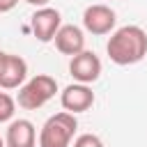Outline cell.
I'll return each mask as SVG.
<instances>
[{"mask_svg":"<svg viewBox=\"0 0 147 147\" xmlns=\"http://www.w3.org/2000/svg\"><path fill=\"white\" fill-rule=\"evenodd\" d=\"M78 122L71 113L62 110L51 115L39 131V147H69L76 136Z\"/></svg>","mask_w":147,"mask_h":147,"instance_id":"7a4b0ae2","label":"cell"},{"mask_svg":"<svg viewBox=\"0 0 147 147\" xmlns=\"http://www.w3.org/2000/svg\"><path fill=\"white\" fill-rule=\"evenodd\" d=\"M117 14L108 5H90L83 11V28L92 34H108L115 30Z\"/></svg>","mask_w":147,"mask_h":147,"instance_id":"277c9868","label":"cell"},{"mask_svg":"<svg viewBox=\"0 0 147 147\" xmlns=\"http://www.w3.org/2000/svg\"><path fill=\"white\" fill-rule=\"evenodd\" d=\"M69 74L74 76L76 83L90 85L101 76V60L92 53V51H80L78 55L71 57L69 62Z\"/></svg>","mask_w":147,"mask_h":147,"instance_id":"5b68a950","label":"cell"},{"mask_svg":"<svg viewBox=\"0 0 147 147\" xmlns=\"http://www.w3.org/2000/svg\"><path fill=\"white\" fill-rule=\"evenodd\" d=\"M28 76V64L21 55H11L5 53L2 67H0V87L2 90H16L25 83Z\"/></svg>","mask_w":147,"mask_h":147,"instance_id":"ba28073f","label":"cell"},{"mask_svg":"<svg viewBox=\"0 0 147 147\" xmlns=\"http://www.w3.org/2000/svg\"><path fill=\"white\" fill-rule=\"evenodd\" d=\"M0 147H7V145H5V140H2V138H0Z\"/></svg>","mask_w":147,"mask_h":147,"instance_id":"2e32d148","label":"cell"},{"mask_svg":"<svg viewBox=\"0 0 147 147\" xmlns=\"http://www.w3.org/2000/svg\"><path fill=\"white\" fill-rule=\"evenodd\" d=\"M106 53H108L110 62H115L119 67L136 64L147 55V32L140 25L117 28L106 44Z\"/></svg>","mask_w":147,"mask_h":147,"instance_id":"6da1fadb","label":"cell"},{"mask_svg":"<svg viewBox=\"0 0 147 147\" xmlns=\"http://www.w3.org/2000/svg\"><path fill=\"white\" fill-rule=\"evenodd\" d=\"M14 113H16V101L7 92H0V122H9Z\"/></svg>","mask_w":147,"mask_h":147,"instance_id":"8fae6325","label":"cell"},{"mask_svg":"<svg viewBox=\"0 0 147 147\" xmlns=\"http://www.w3.org/2000/svg\"><path fill=\"white\" fill-rule=\"evenodd\" d=\"M55 92H57V80L48 74H37L18 87L16 103L25 110H37L44 103H48L55 96Z\"/></svg>","mask_w":147,"mask_h":147,"instance_id":"3957f363","label":"cell"},{"mask_svg":"<svg viewBox=\"0 0 147 147\" xmlns=\"http://www.w3.org/2000/svg\"><path fill=\"white\" fill-rule=\"evenodd\" d=\"M60 103L67 113L76 115V113H85L92 108L94 103V92L90 85H83V83H71L62 90L60 94Z\"/></svg>","mask_w":147,"mask_h":147,"instance_id":"52a82bcc","label":"cell"},{"mask_svg":"<svg viewBox=\"0 0 147 147\" xmlns=\"http://www.w3.org/2000/svg\"><path fill=\"white\" fill-rule=\"evenodd\" d=\"M74 147H103L101 138L94 136V133H80L76 140H74Z\"/></svg>","mask_w":147,"mask_h":147,"instance_id":"7c38bea8","label":"cell"},{"mask_svg":"<svg viewBox=\"0 0 147 147\" xmlns=\"http://www.w3.org/2000/svg\"><path fill=\"white\" fill-rule=\"evenodd\" d=\"M60 25H62V16H60V11L57 9H53V7H41V9H37L34 14H32V18H30V28H32V34L39 39V41H53V37H55V32L60 30Z\"/></svg>","mask_w":147,"mask_h":147,"instance_id":"8992f818","label":"cell"},{"mask_svg":"<svg viewBox=\"0 0 147 147\" xmlns=\"http://www.w3.org/2000/svg\"><path fill=\"white\" fill-rule=\"evenodd\" d=\"M7 147H34L37 145V129L30 119H11L5 136Z\"/></svg>","mask_w":147,"mask_h":147,"instance_id":"30bf717a","label":"cell"},{"mask_svg":"<svg viewBox=\"0 0 147 147\" xmlns=\"http://www.w3.org/2000/svg\"><path fill=\"white\" fill-rule=\"evenodd\" d=\"M2 60H5V51H0V67H2Z\"/></svg>","mask_w":147,"mask_h":147,"instance_id":"9a60e30c","label":"cell"},{"mask_svg":"<svg viewBox=\"0 0 147 147\" xmlns=\"http://www.w3.org/2000/svg\"><path fill=\"white\" fill-rule=\"evenodd\" d=\"M16 5H18V0H0V14H7V11H11Z\"/></svg>","mask_w":147,"mask_h":147,"instance_id":"4fadbf2b","label":"cell"},{"mask_svg":"<svg viewBox=\"0 0 147 147\" xmlns=\"http://www.w3.org/2000/svg\"><path fill=\"white\" fill-rule=\"evenodd\" d=\"M28 5H32V7H37V9H41V7H48V2L51 0H25Z\"/></svg>","mask_w":147,"mask_h":147,"instance_id":"5bb4252c","label":"cell"},{"mask_svg":"<svg viewBox=\"0 0 147 147\" xmlns=\"http://www.w3.org/2000/svg\"><path fill=\"white\" fill-rule=\"evenodd\" d=\"M55 41V48L62 53V55H78L80 51H85V34L78 25H60V30L55 32L53 37Z\"/></svg>","mask_w":147,"mask_h":147,"instance_id":"9c48e42d","label":"cell"}]
</instances>
